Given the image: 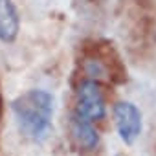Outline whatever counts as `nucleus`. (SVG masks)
Returning a JSON list of instances; mask_svg holds the SVG:
<instances>
[{
	"instance_id": "7ed1b4c3",
	"label": "nucleus",
	"mask_w": 156,
	"mask_h": 156,
	"mask_svg": "<svg viewBox=\"0 0 156 156\" xmlns=\"http://www.w3.org/2000/svg\"><path fill=\"white\" fill-rule=\"evenodd\" d=\"M114 119H116V127L121 141L127 145H132L141 134V127H143L141 112L130 101H119L114 107Z\"/></svg>"
},
{
	"instance_id": "f03ea898",
	"label": "nucleus",
	"mask_w": 156,
	"mask_h": 156,
	"mask_svg": "<svg viewBox=\"0 0 156 156\" xmlns=\"http://www.w3.org/2000/svg\"><path fill=\"white\" fill-rule=\"evenodd\" d=\"M75 114H79L88 121H98L105 118L107 105H105L101 87L96 81L87 79L79 85L75 94Z\"/></svg>"
},
{
	"instance_id": "20e7f679",
	"label": "nucleus",
	"mask_w": 156,
	"mask_h": 156,
	"mask_svg": "<svg viewBox=\"0 0 156 156\" xmlns=\"http://www.w3.org/2000/svg\"><path fill=\"white\" fill-rule=\"evenodd\" d=\"M68 129H70V136L73 140V143L79 147V149H85V151H94L99 143V134L98 130L94 129L92 121L81 118L79 114H72L70 118V123H68Z\"/></svg>"
},
{
	"instance_id": "39448f33",
	"label": "nucleus",
	"mask_w": 156,
	"mask_h": 156,
	"mask_svg": "<svg viewBox=\"0 0 156 156\" xmlns=\"http://www.w3.org/2000/svg\"><path fill=\"white\" fill-rule=\"evenodd\" d=\"M20 30L19 11L11 0H0V41L13 42Z\"/></svg>"
},
{
	"instance_id": "f257e3e1",
	"label": "nucleus",
	"mask_w": 156,
	"mask_h": 156,
	"mask_svg": "<svg viewBox=\"0 0 156 156\" xmlns=\"http://www.w3.org/2000/svg\"><path fill=\"white\" fill-rule=\"evenodd\" d=\"M11 112L26 138L42 140L51 129L53 96L42 88H31L11 101Z\"/></svg>"
},
{
	"instance_id": "423d86ee",
	"label": "nucleus",
	"mask_w": 156,
	"mask_h": 156,
	"mask_svg": "<svg viewBox=\"0 0 156 156\" xmlns=\"http://www.w3.org/2000/svg\"><path fill=\"white\" fill-rule=\"evenodd\" d=\"M116 156H127V154H123V152H119V154H116Z\"/></svg>"
}]
</instances>
